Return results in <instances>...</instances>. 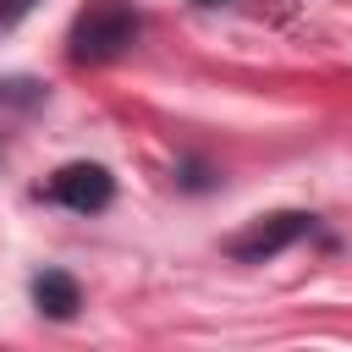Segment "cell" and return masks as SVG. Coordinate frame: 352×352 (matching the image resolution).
<instances>
[{
  "mask_svg": "<svg viewBox=\"0 0 352 352\" xmlns=\"http://www.w3.org/2000/svg\"><path fill=\"white\" fill-rule=\"evenodd\" d=\"M138 33H143V16L126 0H94L66 33V55L77 66H99V60H116L121 50H132Z\"/></svg>",
  "mask_w": 352,
  "mask_h": 352,
  "instance_id": "6da1fadb",
  "label": "cell"
},
{
  "mask_svg": "<svg viewBox=\"0 0 352 352\" xmlns=\"http://www.w3.org/2000/svg\"><path fill=\"white\" fill-rule=\"evenodd\" d=\"M302 231H308V214H302V209H280V214H264V220H253L248 231H236V236L226 242V253H231L236 264H264V258L286 253Z\"/></svg>",
  "mask_w": 352,
  "mask_h": 352,
  "instance_id": "7a4b0ae2",
  "label": "cell"
},
{
  "mask_svg": "<svg viewBox=\"0 0 352 352\" xmlns=\"http://www.w3.org/2000/svg\"><path fill=\"white\" fill-rule=\"evenodd\" d=\"M50 198L66 204V209H77V214H99V209L116 198V182H110L104 165L77 160V165H60V170L50 176Z\"/></svg>",
  "mask_w": 352,
  "mask_h": 352,
  "instance_id": "3957f363",
  "label": "cell"
},
{
  "mask_svg": "<svg viewBox=\"0 0 352 352\" xmlns=\"http://www.w3.org/2000/svg\"><path fill=\"white\" fill-rule=\"evenodd\" d=\"M33 302H38V314H50V319H72L82 297H77V280H72V275L44 270V275L33 280Z\"/></svg>",
  "mask_w": 352,
  "mask_h": 352,
  "instance_id": "277c9868",
  "label": "cell"
},
{
  "mask_svg": "<svg viewBox=\"0 0 352 352\" xmlns=\"http://www.w3.org/2000/svg\"><path fill=\"white\" fill-rule=\"evenodd\" d=\"M28 6H33V0H0V28H11V22L28 11Z\"/></svg>",
  "mask_w": 352,
  "mask_h": 352,
  "instance_id": "5b68a950",
  "label": "cell"
},
{
  "mask_svg": "<svg viewBox=\"0 0 352 352\" xmlns=\"http://www.w3.org/2000/svg\"><path fill=\"white\" fill-rule=\"evenodd\" d=\"M198 6H226V0H198Z\"/></svg>",
  "mask_w": 352,
  "mask_h": 352,
  "instance_id": "8992f818",
  "label": "cell"
}]
</instances>
